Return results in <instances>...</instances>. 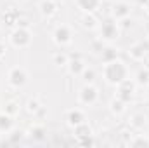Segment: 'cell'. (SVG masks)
<instances>
[{"mask_svg":"<svg viewBox=\"0 0 149 148\" xmlns=\"http://www.w3.org/2000/svg\"><path fill=\"white\" fill-rule=\"evenodd\" d=\"M101 99V91L94 84H83L78 91V103L81 106H94Z\"/></svg>","mask_w":149,"mask_h":148,"instance_id":"obj_3","label":"cell"},{"mask_svg":"<svg viewBox=\"0 0 149 148\" xmlns=\"http://www.w3.org/2000/svg\"><path fill=\"white\" fill-rule=\"evenodd\" d=\"M3 111L9 113V115H12V117H16V115H19L21 106H19L17 101H7V103L3 105Z\"/></svg>","mask_w":149,"mask_h":148,"instance_id":"obj_24","label":"cell"},{"mask_svg":"<svg viewBox=\"0 0 149 148\" xmlns=\"http://www.w3.org/2000/svg\"><path fill=\"white\" fill-rule=\"evenodd\" d=\"M85 66L87 65L83 63V59L80 56H73V58H70V61L66 65V70H68V73L71 75V77H80V75L83 73Z\"/></svg>","mask_w":149,"mask_h":148,"instance_id":"obj_13","label":"cell"},{"mask_svg":"<svg viewBox=\"0 0 149 148\" xmlns=\"http://www.w3.org/2000/svg\"><path fill=\"white\" fill-rule=\"evenodd\" d=\"M61 9V4L57 0H40L38 2V12L42 14V18L45 19H52L57 16Z\"/></svg>","mask_w":149,"mask_h":148,"instance_id":"obj_8","label":"cell"},{"mask_svg":"<svg viewBox=\"0 0 149 148\" xmlns=\"http://www.w3.org/2000/svg\"><path fill=\"white\" fill-rule=\"evenodd\" d=\"M30 80L28 70L24 66H10L7 72V84L12 89H23Z\"/></svg>","mask_w":149,"mask_h":148,"instance_id":"obj_4","label":"cell"},{"mask_svg":"<svg viewBox=\"0 0 149 148\" xmlns=\"http://www.w3.org/2000/svg\"><path fill=\"white\" fill-rule=\"evenodd\" d=\"M90 45H92V49H94V52H99V54H101V52H102V49L106 47V45H104V40H101V38H97V40H94V42H92Z\"/></svg>","mask_w":149,"mask_h":148,"instance_id":"obj_28","label":"cell"},{"mask_svg":"<svg viewBox=\"0 0 149 148\" xmlns=\"http://www.w3.org/2000/svg\"><path fill=\"white\" fill-rule=\"evenodd\" d=\"M42 106H43V105L40 103V99H38V98H30V99L26 101V105H24V110L28 111L30 115H37Z\"/></svg>","mask_w":149,"mask_h":148,"instance_id":"obj_22","label":"cell"},{"mask_svg":"<svg viewBox=\"0 0 149 148\" xmlns=\"http://www.w3.org/2000/svg\"><path fill=\"white\" fill-rule=\"evenodd\" d=\"M12 129H14V117L2 110L0 111V134H9Z\"/></svg>","mask_w":149,"mask_h":148,"instance_id":"obj_15","label":"cell"},{"mask_svg":"<svg viewBox=\"0 0 149 148\" xmlns=\"http://www.w3.org/2000/svg\"><path fill=\"white\" fill-rule=\"evenodd\" d=\"M102 78H104V82L108 85L116 87L118 84H121L123 80L128 78V66L120 58H116L113 61H108L102 66Z\"/></svg>","mask_w":149,"mask_h":148,"instance_id":"obj_1","label":"cell"},{"mask_svg":"<svg viewBox=\"0 0 149 148\" xmlns=\"http://www.w3.org/2000/svg\"><path fill=\"white\" fill-rule=\"evenodd\" d=\"M146 68H148V70H149V59H148V61H146Z\"/></svg>","mask_w":149,"mask_h":148,"instance_id":"obj_33","label":"cell"},{"mask_svg":"<svg viewBox=\"0 0 149 148\" xmlns=\"http://www.w3.org/2000/svg\"><path fill=\"white\" fill-rule=\"evenodd\" d=\"M109 111H111L114 117H121V115L127 111V103L114 96L111 101H109Z\"/></svg>","mask_w":149,"mask_h":148,"instance_id":"obj_18","label":"cell"},{"mask_svg":"<svg viewBox=\"0 0 149 148\" xmlns=\"http://www.w3.org/2000/svg\"><path fill=\"white\" fill-rule=\"evenodd\" d=\"M30 134H31L35 140H43V136H45V127L40 125V124H35V125H31Z\"/></svg>","mask_w":149,"mask_h":148,"instance_id":"obj_25","label":"cell"},{"mask_svg":"<svg viewBox=\"0 0 149 148\" xmlns=\"http://www.w3.org/2000/svg\"><path fill=\"white\" fill-rule=\"evenodd\" d=\"M146 99L149 101V84L146 85Z\"/></svg>","mask_w":149,"mask_h":148,"instance_id":"obj_31","label":"cell"},{"mask_svg":"<svg viewBox=\"0 0 149 148\" xmlns=\"http://www.w3.org/2000/svg\"><path fill=\"white\" fill-rule=\"evenodd\" d=\"M130 127L135 129V131H142L146 125H148V117L144 113H134L130 115V120H128Z\"/></svg>","mask_w":149,"mask_h":148,"instance_id":"obj_16","label":"cell"},{"mask_svg":"<svg viewBox=\"0 0 149 148\" xmlns=\"http://www.w3.org/2000/svg\"><path fill=\"white\" fill-rule=\"evenodd\" d=\"M116 58H118V49L113 47V45H106V47L102 49V52H101V61H102V63L113 61V59H116Z\"/></svg>","mask_w":149,"mask_h":148,"instance_id":"obj_20","label":"cell"},{"mask_svg":"<svg viewBox=\"0 0 149 148\" xmlns=\"http://www.w3.org/2000/svg\"><path fill=\"white\" fill-rule=\"evenodd\" d=\"M106 2H111V4H114V2H116V0H106Z\"/></svg>","mask_w":149,"mask_h":148,"instance_id":"obj_34","label":"cell"},{"mask_svg":"<svg viewBox=\"0 0 149 148\" xmlns=\"http://www.w3.org/2000/svg\"><path fill=\"white\" fill-rule=\"evenodd\" d=\"M149 54V40L144 42H135L134 45H130L128 49V56L134 59V61H144Z\"/></svg>","mask_w":149,"mask_h":148,"instance_id":"obj_9","label":"cell"},{"mask_svg":"<svg viewBox=\"0 0 149 148\" xmlns=\"http://www.w3.org/2000/svg\"><path fill=\"white\" fill-rule=\"evenodd\" d=\"M120 33H121V28H120L118 21L113 19V18L104 19L99 25V38L104 40V42H114L116 38L120 37Z\"/></svg>","mask_w":149,"mask_h":148,"instance_id":"obj_5","label":"cell"},{"mask_svg":"<svg viewBox=\"0 0 149 148\" xmlns=\"http://www.w3.org/2000/svg\"><path fill=\"white\" fill-rule=\"evenodd\" d=\"M135 87H137V84H135L134 80H130V78L123 80L121 84L116 85V98H120V99L125 101L127 105L132 103L134 98H135Z\"/></svg>","mask_w":149,"mask_h":148,"instance_id":"obj_7","label":"cell"},{"mask_svg":"<svg viewBox=\"0 0 149 148\" xmlns=\"http://www.w3.org/2000/svg\"><path fill=\"white\" fill-rule=\"evenodd\" d=\"M73 2L81 12H95L102 4V0H73Z\"/></svg>","mask_w":149,"mask_h":148,"instance_id":"obj_14","label":"cell"},{"mask_svg":"<svg viewBox=\"0 0 149 148\" xmlns=\"http://www.w3.org/2000/svg\"><path fill=\"white\" fill-rule=\"evenodd\" d=\"M76 141H78V145H81V147H90V145H94L92 134H90V136H83V138H76Z\"/></svg>","mask_w":149,"mask_h":148,"instance_id":"obj_29","label":"cell"},{"mask_svg":"<svg viewBox=\"0 0 149 148\" xmlns=\"http://www.w3.org/2000/svg\"><path fill=\"white\" fill-rule=\"evenodd\" d=\"M135 84H139V85H148L149 84V70H141V72H137V77H135Z\"/></svg>","mask_w":149,"mask_h":148,"instance_id":"obj_26","label":"cell"},{"mask_svg":"<svg viewBox=\"0 0 149 148\" xmlns=\"http://www.w3.org/2000/svg\"><path fill=\"white\" fill-rule=\"evenodd\" d=\"M14 2H26V0H14Z\"/></svg>","mask_w":149,"mask_h":148,"instance_id":"obj_35","label":"cell"},{"mask_svg":"<svg viewBox=\"0 0 149 148\" xmlns=\"http://www.w3.org/2000/svg\"><path fill=\"white\" fill-rule=\"evenodd\" d=\"M73 134H74V138H83V136H90V134H94V131H92V125H90V124L83 122V124H80V125L73 127Z\"/></svg>","mask_w":149,"mask_h":148,"instance_id":"obj_21","label":"cell"},{"mask_svg":"<svg viewBox=\"0 0 149 148\" xmlns=\"http://www.w3.org/2000/svg\"><path fill=\"white\" fill-rule=\"evenodd\" d=\"M7 42L14 49H28L33 44V32L30 26H16L9 33Z\"/></svg>","mask_w":149,"mask_h":148,"instance_id":"obj_2","label":"cell"},{"mask_svg":"<svg viewBox=\"0 0 149 148\" xmlns=\"http://www.w3.org/2000/svg\"><path fill=\"white\" fill-rule=\"evenodd\" d=\"M52 42L57 47H68L73 44V30L68 25H57L52 32Z\"/></svg>","mask_w":149,"mask_h":148,"instance_id":"obj_6","label":"cell"},{"mask_svg":"<svg viewBox=\"0 0 149 148\" xmlns=\"http://www.w3.org/2000/svg\"><path fill=\"white\" fill-rule=\"evenodd\" d=\"M68 61H70V56L63 51H57V52L52 54V65L57 66V68H66Z\"/></svg>","mask_w":149,"mask_h":148,"instance_id":"obj_19","label":"cell"},{"mask_svg":"<svg viewBox=\"0 0 149 148\" xmlns=\"http://www.w3.org/2000/svg\"><path fill=\"white\" fill-rule=\"evenodd\" d=\"M64 122H66V125L68 127H76V125H80V124H83V122H87V117H85V111L81 110V108H71V110H68L64 113Z\"/></svg>","mask_w":149,"mask_h":148,"instance_id":"obj_10","label":"cell"},{"mask_svg":"<svg viewBox=\"0 0 149 148\" xmlns=\"http://www.w3.org/2000/svg\"><path fill=\"white\" fill-rule=\"evenodd\" d=\"M24 134H26L24 131H14V129H12V131L9 132V136H10L9 140H10V143H17V141H21V140H23V136H24Z\"/></svg>","mask_w":149,"mask_h":148,"instance_id":"obj_27","label":"cell"},{"mask_svg":"<svg viewBox=\"0 0 149 148\" xmlns=\"http://www.w3.org/2000/svg\"><path fill=\"white\" fill-rule=\"evenodd\" d=\"M81 77V80H83V84H94V80H95V70L94 68H90V66H85V70H83V73L80 75Z\"/></svg>","mask_w":149,"mask_h":148,"instance_id":"obj_23","label":"cell"},{"mask_svg":"<svg viewBox=\"0 0 149 148\" xmlns=\"http://www.w3.org/2000/svg\"><path fill=\"white\" fill-rule=\"evenodd\" d=\"M78 23H80V26L83 30H88V32L99 28V21H97V18H95L94 12H81L80 18H78Z\"/></svg>","mask_w":149,"mask_h":148,"instance_id":"obj_11","label":"cell"},{"mask_svg":"<svg viewBox=\"0 0 149 148\" xmlns=\"http://www.w3.org/2000/svg\"><path fill=\"white\" fill-rule=\"evenodd\" d=\"M146 9H148V12H149V0L146 2Z\"/></svg>","mask_w":149,"mask_h":148,"instance_id":"obj_32","label":"cell"},{"mask_svg":"<svg viewBox=\"0 0 149 148\" xmlns=\"http://www.w3.org/2000/svg\"><path fill=\"white\" fill-rule=\"evenodd\" d=\"M130 12H132V9H130V5L127 2H114V5L111 9V18L120 21V19L130 18Z\"/></svg>","mask_w":149,"mask_h":148,"instance_id":"obj_12","label":"cell"},{"mask_svg":"<svg viewBox=\"0 0 149 148\" xmlns=\"http://www.w3.org/2000/svg\"><path fill=\"white\" fill-rule=\"evenodd\" d=\"M5 52H7V45H5V42L0 38V59L5 58Z\"/></svg>","mask_w":149,"mask_h":148,"instance_id":"obj_30","label":"cell"},{"mask_svg":"<svg viewBox=\"0 0 149 148\" xmlns=\"http://www.w3.org/2000/svg\"><path fill=\"white\" fill-rule=\"evenodd\" d=\"M127 147L130 148H149V134H135L127 141Z\"/></svg>","mask_w":149,"mask_h":148,"instance_id":"obj_17","label":"cell"}]
</instances>
